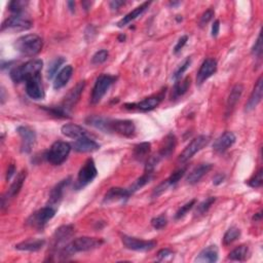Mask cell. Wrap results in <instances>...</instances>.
Here are the masks:
<instances>
[{
  "label": "cell",
  "instance_id": "obj_30",
  "mask_svg": "<svg viewBox=\"0 0 263 263\" xmlns=\"http://www.w3.org/2000/svg\"><path fill=\"white\" fill-rule=\"evenodd\" d=\"M243 91V86L242 84H237L232 87V90L229 94L228 100H227V105H226V115L229 116V114H231L232 110L235 109L236 105L238 104V102L240 101L242 94Z\"/></svg>",
  "mask_w": 263,
  "mask_h": 263
},
{
  "label": "cell",
  "instance_id": "obj_31",
  "mask_svg": "<svg viewBox=\"0 0 263 263\" xmlns=\"http://www.w3.org/2000/svg\"><path fill=\"white\" fill-rule=\"evenodd\" d=\"M218 260V249L216 246H209L206 249H203L198 257L196 258V262L202 263H213Z\"/></svg>",
  "mask_w": 263,
  "mask_h": 263
},
{
  "label": "cell",
  "instance_id": "obj_9",
  "mask_svg": "<svg viewBox=\"0 0 263 263\" xmlns=\"http://www.w3.org/2000/svg\"><path fill=\"white\" fill-rule=\"evenodd\" d=\"M209 141H210V138L208 137V136H204V135H201L199 136V137L194 138L181 152V154L178 158V162L181 163L186 162L193 157L194 154L199 152L200 150H202L204 146H207Z\"/></svg>",
  "mask_w": 263,
  "mask_h": 263
},
{
  "label": "cell",
  "instance_id": "obj_19",
  "mask_svg": "<svg viewBox=\"0 0 263 263\" xmlns=\"http://www.w3.org/2000/svg\"><path fill=\"white\" fill-rule=\"evenodd\" d=\"M132 192L129 188H121V187H112L105 194L103 203H112L118 202H124L128 200Z\"/></svg>",
  "mask_w": 263,
  "mask_h": 263
},
{
  "label": "cell",
  "instance_id": "obj_6",
  "mask_svg": "<svg viewBox=\"0 0 263 263\" xmlns=\"http://www.w3.org/2000/svg\"><path fill=\"white\" fill-rule=\"evenodd\" d=\"M97 174H98V171H97L94 160H86V162L80 170L79 176H77V180L74 186L75 189H82L86 185H89L97 177Z\"/></svg>",
  "mask_w": 263,
  "mask_h": 263
},
{
  "label": "cell",
  "instance_id": "obj_58",
  "mask_svg": "<svg viewBox=\"0 0 263 263\" xmlns=\"http://www.w3.org/2000/svg\"><path fill=\"white\" fill-rule=\"evenodd\" d=\"M169 4H170L171 6H173V7H174V6H176V5H179V4H180V2H176V1H173V2H172V1H171Z\"/></svg>",
  "mask_w": 263,
  "mask_h": 263
},
{
  "label": "cell",
  "instance_id": "obj_1",
  "mask_svg": "<svg viewBox=\"0 0 263 263\" xmlns=\"http://www.w3.org/2000/svg\"><path fill=\"white\" fill-rule=\"evenodd\" d=\"M43 67V62L40 59H35L28 61L25 64H22L18 67H15L11 71V79L14 82L20 83L27 81L32 77L40 75Z\"/></svg>",
  "mask_w": 263,
  "mask_h": 263
},
{
  "label": "cell",
  "instance_id": "obj_38",
  "mask_svg": "<svg viewBox=\"0 0 263 263\" xmlns=\"http://www.w3.org/2000/svg\"><path fill=\"white\" fill-rule=\"evenodd\" d=\"M65 62V59L62 57H59V58H56V59L54 61H52V63L50 64V66H48V69H47V77L50 80H52L53 77L57 74L58 70H59V68L64 64Z\"/></svg>",
  "mask_w": 263,
  "mask_h": 263
},
{
  "label": "cell",
  "instance_id": "obj_18",
  "mask_svg": "<svg viewBox=\"0 0 263 263\" xmlns=\"http://www.w3.org/2000/svg\"><path fill=\"white\" fill-rule=\"evenodd\" d=\"M136 132L135 123L128 120H116L111 122V133L119 134L123 137H132Z\"/></svg>",
  "mask_w": 263,
  "mask_h": 263
},
{
  "label": "cell",
  "instance_id": "obj_13",
  "mask_svg": "<svg viewBox=\"0 0 263 263\" xmlns=\"http://www.w3.org/2000/svg\"><path fill=\"white\" fill-rule=\"evenodd\" d=\"M84 86H85V82L81 81L66 95V97L64 98V100L60 106L66 113H69V111L76 105V103L80 101Z\"/></svg>",
  "mask_w": 263,
  "mask_h": 263
},
{
  "label": "cell",
  "instance_id": "obj_34",
  "mask_svg": "<svg viewBox=\"0 0 263 263\" xmlns=\"http://www.w3.org/2000/svg\"><path fill=\"white\" fill-rule=\"evenodd\" d=\"M190 77H185L182 81H177V82L175 83L173 87L172 92V98L173 99H178L180 97H182L185 93H186L190 86Z\"/></svg>",
  "mask_w": 263,
  "mask_h": 263
},
{
  "label": "cell",
  "instance_id": "obj_8",
  "mask_svg": "<svg viewBox=\"0 0 263 263\" xmlns=\"http://www.w3.org/2000/svg\"><path fill=\"white\" fill-rule=\"evenodd\" d=\"M32 27V22L24 15H13L2 23L1 31H26Z\"/></svg>",
  "mask_w": 263,
  "mask_h": 263
},
{
  "label": "cell",
  "instance_id": "obj_29",
  "mask_svg": "<svg viewBox=\"0 0 263 263\" xmlns=\"http://www.w3.org/2000/svg\"><path fill=\"white\" fill-rule=\"evenodd\" d=\"M111 122L112 120L102 118V116H90L86 119V123L104 133H111Z\"/></svg>",
  "mask_w": 263,
  "mask_h": 263
},
{
  "label": "cell",
  "instance_id": "obj_20",
  "mask_svg": "<svg viewBox=\"0 0 263 263\" xmlns=\"http://www.w3.org/2000/svg\"><path fill=\"white\" fill-rule=\"evenodd\" d=\"M236 141H237L236 135L232 132L227 131L225 133H223L220 137H218L215 140V142L213 144V149L217 153H223L228 148H230L231 146L236 143Z\"/></svg>",
  "mask_w": 263,
  "mask_h": 263
},
{
  "label": "cell",
  "instance_id": "obj_40",
  "mask_svg": "<svg viewBox=\"0 0 263 263\" xmlns=\"http://www.w3.org/2000/svg\"><path fill=\"white\" fill-rule=\"evenodd\" d=\"M215 201H216V199L214 198V197H210V198L206 199L204 201H202V202L199 204V206L197 207L196 215L201 216V215H203V214H206V213L209 211V209L211 208L212 204H213L214 202H215Z\"/></svg>",
  "mask_w": 263,
  "mask_h": 263
},
{
  "label": "cell",
  "instance_id": "obj_2",
  "mask_svg": "<svg viewBox=\"0 0 263 263\" xmlns=\"http://www.w3.org/2000/svg\"><path fill=\"white\" fill-rule=\"evenodd\" d=\"M104 241L97 238L81 237L77 238L63 249V255L65 258L74 255L77 252H87L99 248L103 245Z\"/></svg>",
  "mask_w": 263,
  "mask_h": 263
},
{
  "label": "cell",
  "instance_id": "obj_54",
  "mask_svg": "<svg viewBox=\"0 0 263 263\" xmlns=\"http://www.w3.org/2000/svg\"><path fill=\"white\" fill-rule=\"evenodd\" d=\"M125 2L124 1H119V0H115V1H111L110 2V8L112 11H118V9L123 5Z\"/></svg>",
  "mask_w": 263,
  "mask_h": 263
},
{
  "label": "cell",
  "instance_id": "obj_7",
  "mask_svg": "<svg viewBox=\"0 0 263 263\" xmlns=\"http://www.w3.org/2000/svg\"><path fill=\"white\" fill-rule=\"evenodd\" d=\"M56 212V208L47 204L46 207L34 212L32 215L27 219V225L37 229H42L46 225V223L54 218Z\"/></svg>",
  "mask_w": 263,
  "mask_h": 263
},
{
  "label": "cell",
  "instance_id": "obj_49",
  "mask_svg": "<svg viewBox=\"0 0 263 263\" xmlns=\"http://www.w3.org/2000/svg\"><path fill=\"white\" fill-rule=\"evenodd\" d=\"M213 17H214V11L213 9H208V11H206L202 15L201 21H200V26L201 27L206 26L212 20Z\"/></svg>",
  "mask_w": 263,
  "mask_h": 263
},
{
  "label": "cell",
  "instance_id": "obj_46",
  "mask_svg": "<svg viewBox=\"0 0 263 263\" xmlns=\"http://www.w3.org/2000/svg\"><path fill=\"white\" fill-rule=\"evenodd\" d=\"M151 224H152L153 228H155V229H162L163 227L167 226L168 219L164 215H161V216L153 218L151 220Z\"/></svg>",
  "mask_w": 263,
  "mask_h": 263
},
{
  "label": "cell",
  "instance_id": "obj_26",
  "mask_svg": "<svg viewBox=\"0 0 263 263\" xmlns=\"http://www.w3.org/2000/svg\"><path fill=\"white\" fill-rule=\"evenodd\" d=\"M61 132L64 136H66V137L71 139H80L89 135L82 126L74 123L64 124L61 128Z\"/></svg>",
  "mask_w": 263,
  "mask_h": 263
},
{
  "label": "cell",
  "instance_id": "obj_57",
  "mask_svg": "<svg viewBox=\"0 0 263 263\" xmlns=\"http://www.w3.org/2000/svg\"><path fill=\"white\" fill-rule=\"evenodd\" d=\"M261 217H262V214H261V212H259V213L256 214V215H255L254 217H253V220H255V221H260V220H261Z\"/></svg>",
  "mask_w": 263,
  "mask_h": 263
},
{
  "label": "cell",
  "instance_id": "obj_12",
  "mask_svg": "<svg viewBox=\"0 0 263 263\" xmlns=\"http://www.w3.org/2000/svg\"><path fill=\"white\" fill-rule=\"evenodd\" d=\"M123 246L133 251H140V252H146L150 251L157 247V242L155 241H144L137 238H133L129 236H122L121 238Z\"/></svg>",
  "mask_w": 263,
  "mask_h": 263
},
{
  "label": "cell",
  "instance_id": "obj_16",
  "mask_svg": "<svg viewBox=\"0 0 263 263\" xmlns=\"http://www.w3.org/2000/svg\"><path fill=\"white\" fill-rule=\"evenodd\" d=\"M26 176H27V172L25 170H23L21 173L18 174V176L16 177V179L12 183L11 187L8 188L6 193L2 197V200H1L2 209H4V207L6 206V203H8L9 201H11L12 199H14L17 196V194L20 192V190L23 187V184H24V181L26 179Z\"/></svg>",
  "mask_w": 263,
  "mask_h": 263
},
{
  "label": "cell",
  "instance_id": "obj_41",
  "mask_svg": "<svg viewBox=\"0 0 263 263\" xmlns=\"http://www.w3.org/2000/svg\"><path fill=\"white\" fill-rule=\"evenodd\" d=\"M262 172H263V170L259 169L254 175H253V177L246 182L250 187H253V188L261 187L262 182H263V178H262V174L263 173Z\"/></svg>",
  "mask_w": 263,
  "mask_h": 263
},
{
  "label": "cell",
  "instance_id": "obj_3",
  "mask_svg": "<svg viewBox=\"0 0 263 263\" xmlns=\"http://www.w3.org/2000/svg\"><path fill=\"white\" fill-rule=\"evenodd\" d=\"M43 41L41 37L36 34H27L18 38L15 42V48L25 56H35L42 50Z\"/></svg>",
  "mask_w": 263,
  "mask_h": 263
},
{
  "label": "cell",
  "instance_id": "obj_17",
  "mask_svg": "<svg viewBox=\"0 0 263 263\" xmlns=\"http://www.w3.org/2000/svg\"><path fill=\"white\" fill-rule=\"evenodd\" d=\"M217 71V62L215 59H207L204 60L197 74V83L199 85L202 84L212 75H214Z\"/></svg>",
  "mask_w": 263,
  "mask_h": 263
},
{
  "label": "cell",
  "instance_id": "obj_47",
  "mask_svg": "<svg viewBox=\"0 0 263 263\" xmlns=\"http://www.w3.org/2000/svg\"><path fill=\"white\" fill-rule=\"evenodd\" d=\"M171 186V184L169 183L168 179L162 181L161 184H159L157 187H155L153 189V192H152V198H159L161 194H162L165 190H167L169 187Z\"/></svg>",
  "mask_w": 263,
  "mask_h": 263
},
{
  "label": "cell",
  "instance_id": "obj_56",
  "mask_svg": "<svg viewBox=\"0 0 263 263\" xmlns=\"http://www.w3.org/2000/svg\"><path fill=\"white\" fill-rule=\"evenodd\" d=\"M67 4H68V6H69L70 11H71V12H74V7H75V3H74V1H68V2H67Z\"/></svg>",
  "mask_w": 263,
  "mask_h": 263
},
{
  "label": "cell",
  "instance_id": "obj_48",
  "mask_svg": "<svg viewBox=\"0 0 263 263\" xmlns=\"http://www.w3.org/2000/svg\"><path fill=\"white\" fill-rule=\"evenodd\" d=\"M262 37H261V34H259L257 40L255 41V44L254 46H253L252 48V55L255 56V58H257V59H260L261 56H262Z\"/></svg>",
  "mask_w": 263,
  "mask_h": 263
},
{
  "label": "cell",
  "instance_id": "obj_44",
  "mask_svg": "<svg viewBox=\"0 0 263 263\" xmlns=\"http://www.w3.org/2000/svg\"><path fill=\"white\" fill-rule=\"evenodd\" d=\"M108 56H109V53L108 51L106 50H101L99 52H97L93 58H92V63L94 65H99V64H102L104 63L107 59H108Z\"/></svg>",
  "mask_w": 263,
  "mask_h": 263
},
{
  "label": "cell",
  "instance_id": "obj_39",
  "mask_svg": "<svg viewBox=\"0 0 263 263\" xmlns=\"http://www.w3.org/2000/svg\"><path fill=\"white\" fill-rule=\"evenodd\" d=\"M28 5V1H22V0H14L9 2L8 8L14 15H23L24 9Z\"/></svg>",
  "mask_w": 263,
  "mask_h": 263
},
{
  "label": "cell",
  "instance_id": "obj_5",
  "mask_svg": "<svg viewBox=\"0 0 263 263\" xmlns=\"http://www.w3.org/2000/svg\"><path fill=\"white\" fill-rule=\"evenodd\" d=\"M116 77L108 74H102L100 75L96 81L94 85V89L91 96V102L93 104L99 103L105 94L110 89V86L115 82Z\"/></svg>",
  "mask_w": 263,
  "mask_h": 263
},
{
  "label": "cell",
  "instance_id": "obj_50",
  "mask_svg": "<svg viewBox=\"0 0 263 263\" xmlns=\"http://www.w3.org/2000/svg\"><path fill=\"white\" fill-rule=\"evenodd\" d=\"M187 40H188V36H187V35H184V36H182V37L180 38V40H178L177 44L175 45V48H174V53H175V54H178V53H180V52H181V50H182V48L184 47V45L186 44Z\"/></svg>",
  "mask_w": 263,
  "mask_h": 263
},
{
  "label": "cell",
  "instance_id": "obj_36",
  "mask_svg": "<svg viewBox=\"0 0 263 263\" xmlns=\"http://www.w3.org/2000/svg\"><path fill=\"white\" fill-rule=\"evenodd\" d=\"M152 174L153 173H148L145 172L143 174V176H141L137 181H135V183L132 185V186L129 188L131 190L132 193H135L136 191H138L139 189H141L142 187H144L146 184L149 183L150 180L152 179Z\"/></svg>",
  "mask_w": 263,
  "mask_h": 263
},
{
  "label": "cell",
  "instance_id": "obj_51",
  "mask_svg": "<svg viewBox=\"0 0 263 263\" xmlns=\"http://www.w3.org/2000/svg\"><path fill=\"white\" fill-rule=\"evenodd\" d=\"M174 252L170 249H162L158 253V257L160 260H165L167 258L173 256Z\"/></svg>",
  "mask_w": 263,
  "mask_h": 263
},
{
  "label": "cell",
  "instance_id": "obj_33",
  "mask_svg": "<svg viewBox=\"0 0 263 263\" xmlns=\"http://www.w3.org/2000/svg\"><path fill=\"white\" fill-rule=\"evenodd\" d=\"M151 150V144L148 142H143L134 147V158L138 162L147 161Z\"/></svg>",
  "mask_w": 263,
  "mask_h": 263
},
{
  "label": "cell",
  "instance_id": "obj_22",
  "mask_svg": "<svg viewBox=\"0 0 263 263\" xmlns=\"http://www.w3.org/2000/svg\"><path fill=\"white\" fill-rule=\"evenodd\" d=\"M176 145H177L176 137H175L173 134H169L167 137L163 139L160 151L158 152V154H155V157H157L160 161L165 158H169L174 152L175 148H176Z\"/></svg>",
  "mask_w": 263,
  "mask_h": 263
},
{
  "label": "cell",
  "instance_id": "obj_28",
  "mask_svg": "<svg viewBox=\"0 0 263 263\" xmlns=\"http://www.w3.org/2000/svg\"><path fill=\"white\" fill-rule=\"evenodd\" d=\"M73 74V67L71 65L65 66L63 69L56 75V79L54 81V89L60 90L64 87L68 81H70L71 76Z\"/></svg>",
  "mask_w": 263,
  "mask_h": 263
},
{
  "label": "cell",
  "instance_id": "obj_25",
  "mask_svg": "<svg viewBox=\"0 0 263 263\" xmlns=\"http://www.w3.org/2000/svg\"><path fill=\"white\" fill-rule=\"evenodd\" d=\"M213 168L212 163H201L197 168H194L187 176V183L193 185L200 182L204 175H207Z\"/></svg>",
  "mask_w": 263,
  "mask_h": 263
},
{
  "label": "cell",
  "instance_id": "obj_27",
  "mask_svg": "<svg viewBox=\"0 0 263 263\" xmlns=\"http://www.w3.org/2000/svg\"><path fill=\"white\" fill-rule=\"evenodd\" d=\"M150 4H151V2H147V1H146V2L142 3L141 5H139L138 7H136L133 12L129 13L128 15H125V16L121 19V20L118 23V26H119L120 28H122V27H124V26L128 25V24H130L131 22H133L134 20H136V19H137L138 17L142 16L146 11H147Z\"/></svg>",
  "mask_w": 263,
  "mask_h": 263
},
{
  "label": "cell",
  "instance_id": "obj_35",
  "mask_svg": "<svg viewBox=\"0 0 263 263\" xmlns=\"http://www.w3.org/2000/svg\"><path fill=\"white\" fill-rule=\"evenodd\" d=\"M248 256H249V247L246 245H242L229 253L228 259L232 261H245L248 258Z\"/></svg>",
  "mask_w": 263,
  "mask_h": 263
},
{
  "label": "cell",
  "instance_id": "obj_53",
  "mask_svg": "<svg viewBox=\"0 0 263 263\" xmlns=\"http://www.w3.org/2000/svg\"><path fill=\"white\" fill-rule=\"evenodd\" d=\"M15 173H16V167H15V164H11V165H9V167H8V169H7L6 180H7V181L11 180L12 177L15 175Z\"/></svg>",
  "mask_w": 263,
  "mask_h": 263
},
{
  "label": "cell",
  "instance_id": "obj_15",
  "mask_svg": "<svg viewBox=\"0 0 263 263\" xmlns=\"http://www.w3.org/2000/svg\"><path fill=\"white\" fill-rule=\"evenodd\" d=\"M26 93L33 100H42L44 98V90L41 83L40 74L36 75L26 81Z\"/></svg>",
  "mask_w": 263,
  "mask_h": 263
},
{
  "label": "cell",
  "instance_id": "obj_55",
  "mask_svg": "<svg viewBox=\"0 0 263 263\" xmlns=\"http://www.w3.org/2000/svg\"><path fill=\"white\" fill-rule=\"evenodd\" d=\"M224 179H225V176H224V175L217 174L216 176L213 178V183L215 184V185H219V184H221L224 181Z\"/></svg>",
  "mask_w": 263,
  "mask_h": 263
},
{
  "label": "cell",
  "instance_id": "obj_10",
  "mask_svg": "<svg viewBox=\"0 0 263 263\" xmlns=\"http://www.w3.org/2000/svg\"><path fill=\"white\" fill-rule=\"evenodd\" d=\"M74 233L73 225H63L58 228L53 238V250L58 253L69 243Z\"/></svg>",
  "mask_w": 263,
  "mask_h": 263
},
{
  "label": "cell",
  "instance_id": "obj_42",
  "mask_svg": "<svg viewBox=\"0 0 263 263\" xmlns=\"http://www.w3.org/2000/svg\"><path fill=\"white\" fill-rule=\"evenodd\" d=\"M197 203V201L196 200H192L190 202H188L187 203H185L184 206H182L178 211L177 213L175 214V219L176 220H179L181 218H183L185 215H186V214L194 207V204Z\"/></svg>",
  "mask_w": 263,
  "mask_h": 263
},
{
  "label": "cell",
  "instance_id": "obj_24",
  "mask_svg": "<svg viewBox=\"0 0 263 263\" xmlns=\"http://www.w3.org/2000/svg\"><path fill=\"white\" fill-rule=\"evenodd\" d=\"M262 94H263V79L262 76H260L255 84L254 90H253L250 98L246 104V111H252L253 109L256 108L262 100Z\"/></svg>",
  "mask_w": 263,
  "mask_h": 263
},
{
  "label": "cell",
  "instance_id": "obj_11",
  "mask_svg": "<svg viewBox=\"0 0 263 263\" xmlns=\"http://www.w3.org/2000/svg\"><path fill=\"white\" fill-rule=\"evenodd\" d=\"M162 99H163V93L157 95V96L149 97V98H146L138 103L125 104L124 107L126 109H130V110L147 112V111H151V110L157 108V107H159L160 104L162 103Z\"/></svg>",
  "mask_w": 263,
  "mask_h": 263
},
{
  "label": "cell",
  "instance_id": "obj_14",
  "mask_svg": "<svg viewBox=\"0 0 263 263\" xmlns=\"http://www.w3.org/2000/svg\"><path fill=\"white\" fill-rule=\"evenodd\" d=\"M18 134L21 137V151L23 153L31 152L36 142V133L29 126L21 125L17 129Z\"/></svg>",
  "mask_w": 263,
  "mask_h": 263
},
{
  "label": "cell",
  "instance_id": "obj_45",
  "mask_svg": "<svg viewBox=\"0 0 263 263\" xmlns=\"http://www.w3.org/2000/svg\"><path fill=\"white\" fill-rule=\"evenodd\" d=\"M185 173H186V167L181 168V169L177 170L176 172H174V173L171 175V176L168 178V181H169V183L171 184V186H172V185H174V184L178 183V182L181 180V178L184 176Z\"/></svg>",
  "mask_w": 263,
  "mask_h": 263
},
{
  "label": "cell",
  "instance_id": "obj_43",
  "mask_svg": "<svg viewBox=\"0 0 263 263\" xmlns=\"http://www.w3.org/2000/svg\"><path fill=\"white\" fill-rule=\"evenodd\" d=\"M190 64H191V59H190V58H187V59L185 60V61L179 66L178 69L174 72V74H173V80H175L176 81H179V80L181 79V77H182V75L184 74V72L188 69L189 66H190Z\"/></svg>",
  "mask_w": 263,
  "mask_h": 263
},
{
  "label": "cell",
  "instance_id": "obj_59",
  "mask_svg": "<svg viewBox=\"0 0 263 263\" xmlns=\"http://www.w3.org/2000/svg\"><path fill=\"white\" fill-rule=\"evenodd\" d=\"M119 40H120V41H121V42H122V41L125 40V36H124V35H120Z\"/></svg>",
  "mask_w": 263,
  "mask_h": 263
},
{
  "label": "cell",
  "instance_id": "obj_4",
  "mask_svg": "<svg viewBox=\"0 0 263 263\" xmlns=\"http://www.w3.org/2000/svg\"><path fill=\"white\" fill-rule=\"evenodd\" d=\"M70 151L71 146L69 143L57 141L52 145L50 150L45 153V159L54 165H60L69 157Z\"/></svg>",
  "mask_w": 263,
  "mask_h": 263
},
{
  "label": "cell",
  "instance_id": "obj_23",
  "mask_svg": "<svg viewBox=\"0 0 263 263\" xmlns=\"http://www.w3.org/2000/svg\"><path fill=\"white\" fill-rule=\"evenodd\" d=\"M73 148L77 152H94L100 148V145L95 140L85 136V137L76 139V141L73 143Z\"/></svg>",
  "mask_w": 263,
  "mask_h": 263
},
{
  "label": "cell",
  "instance_id": "obj_32",
  "mask_svg": "<svg viewBox=\"0 0 263 263\" xmlns=\"http://www.w3.org/2000/svg\"><path fill=\"white\" fill-rule=\"evenodd\" d=\"M45 245L44 240H27L20 243L16 245V249L20 251H27V252H37L43 248Z\"/></svg>",
  "mask_w": 263,
  "mask_h": 263
},
{
  "label": "cell",
  "instance_id": "obj_37",
  "mask_svg": "<svg viewBox=\"0 0 263 263\" xmlns=\"http://www.w3.org/2000/svg\"><path fill=\"white\" fill-rule=\"evenodd\" d=\"M241 237V230L238 227H230L223 237V243L225 246L230 245L233 242H236Z\"/></svg>",
  "mask_w": 263,
  "mask_h": 263
},
{
  "label": "cell",
  "instance_id": "obj_21",
  "mask_svg": "<svg viewBox=\"0 0 263 263\" xmlns=\"http://www.w3.org/2000/svg\"><path fill=\"white\" fill-rule=\"evenodd\" d=\"M70 182H71V178L69 177V178L62 180L61 182H59L56 185V186L51 191L50 200H48V206L58 209V207H59L58 204L61 202L63 196H64V191L68 185L70 184Z\"/></svg>",
  "mask_w": 263,
  "mask_h": 263
},
{
  "label": "cell",
  "instance_id": "obj_52",
  "mask_svg": "<svg viewBox=\"0 0 263 263\" xmlns=\"http://www.w3.org/2000/svg\"><path fill=\"white\" fill-rule=\"evenodd\" d=\"M219 31H220V22L216 20L213 23V26H212V36L217 37L219 34Z\"/></svg>",
  "mask_w": 263,
  "mask_h": 263
}]
</instances>
